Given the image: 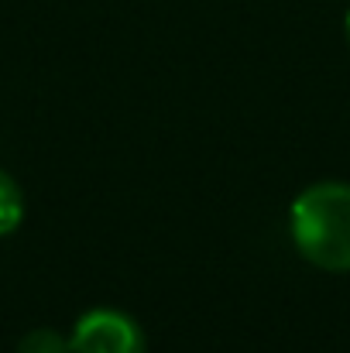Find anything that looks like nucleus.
<instances>
[{
    "instance_id": "f257e3e1",
    "label": "nucleus",
    "mask_w": 350,
    "mask_h": 353,
    "mask_svg": "<svg viewBox=\"0 0 350 353\" xmlns=\"http://www.w3.org/2000/svg\"><path fill=\"white\" fill-rule=\"evenodd\" d=\"M289 234L299 254L333 274L350 271V185L316 182L292 199Z\"/></svg>"
},
{
    "instance_id": "f03ea898",
    "label": "nucleus",
    "mask_w": 350,
    "mask_h": 353,
    "mask_svg": "<svg viewBox=\"0 0 350 353\" xmlns=\"http://www.w3.org/2000/svg\"><path fill=\"white\" fill-rule=\"evenodd\" d=\"M69 347L72 353H144V333L120 309H90L79 316Z\"/></svg>"
},
{
    "instance_id": "7ed1b4c3",
    "label": "nucleus",
    "mask_w": 350,
    "mask_h": 353,
    "mask_svg": "<svg viewBox=\"0 0 350 353\" xmlns=\"http://www.w3.org/2000/svg\"><path fill=\"white\" fill-rule=\"evenodd\" d=\"M24 220V196L17 189V182L0 168V236L14 234Z\"/></svg>"
},
{
    "instance_id": "20e7f679",
    "label": "nucleus",
    "mask_w": 350,
    "mask_h": 353,
    "mask_svg": "<svg viewBox=\"0 0 350 353\" xmlns=\"http://www.w3.org/2000/svg\"><path fill=\"white\" fill-rule=\"evenodd\" d=\"M17 353H72L69 340L55 330H31L21 343H17Z\"/></svg>"
},
{
    "instance_id": "39448f33",
    "label": "nucleus",
    "mask_w": 350,
    "mask_h": 353,
    "mask_svg": "<svg viewBox=\"0 0 350 353\" xmlns=\"http://www.w3.org/2000/svg\"><path fill=\"white\" fill-rule=\"evenodd\" d=\"M344 28H347V41H350V14H347V24H344Z\"/></svg>"
}]
</instances>
